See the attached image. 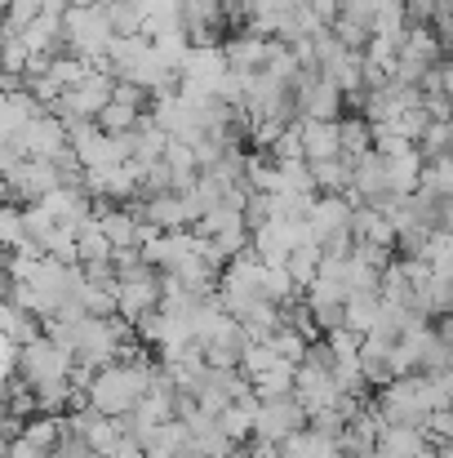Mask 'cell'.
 <instances>
[{
  "instance_id": "6da1fadb",
  "label": "cell",
  "mask_w": 453,
  "mask_h": 458,
  "mask_svg": "<svg viewBox=\"0 0 453 458\" xmlns=\"http://www.w3.org/2000/svg\"><path fill=\"white\" fill-rule=\"evenodd\" d=\"M63 36H67V54L80 58L85 67H89L94 58H103V54H107V40H112V27H107L103 4L67 9V13H63Z\"/></svg>"
},
{
  "instance_id": "7a4b0ae2",
  "label": "cell",
  "mask_w": 453,
  "mask_h": 458,
  "mask_svg": "<svg viewBox=\"0 0 453 458\" xmlns=\"http://www.w3.org/2000/svg\"><path fill=\"white\" fill-rule=\"evenodd\" d=\"M67 365H71V356L67 352H58L54 343H45V338H31L27 347H18L13 352V378L22 383V387H45V383H54V378H67Z\"/></svg>"
},
{
  "instance_id": "3957f363",
  "label": "cell",
  "mask_w": 453,
  "mask_h": 458,
  "mask_svg": "<svg viewBox=\"0 0 453 458\" xmlns=\"http://www.w3.org/2000/svg\"><path fill=\"white\" fill-rule=\"evenodd\" d=\"M306 428V414L294 396H276V401H258L254 410V441H267V445H281L285 437H294Z\"/></svg>"
},
{
  "instance_id": "277c9868",
  "label": "cell",
  "mask_w": 453,
  "mask_h": 458,
  "mask_svg": "<svg viewBox=\"0 0 453 458\" xmlns=\"http://www.w3.org/2000/svg\"><path fill=\"white\" fill-rule=\"evenodd\" d=\"M9 148H13V156H22V160H54V156L67 148V134H63V125L45 112V116L27 121V125L9 139Z\"/></svg>"
},
{
  "instance_id": "5b68a950",
  "label": "cell",
  "mask_w": 453,
  "mask_h": 458,
  "mask_svg": "<svg viewBox=\"0 0 453 458\" xmlns=\"http://www.w3.org/2000/svg\"><path fill=\"white\" fill-rule=\"evenodd\" d=\"M155 303H160V272H138L134 281H121L116 285V316L134 329L147 311H155Z\"/></svg>"
},
{
  "instance_id": "8992f818",
  "label": "cell",
  "mask_w": 453,
  "mask_h": 458,
  "mask_svg": "<svg viewBox=\"0 0 453 458\" xmlns=\"http://www.w3.org/2000/svg\"><path fill=\"white\" fill-rule=\"evenodd\" d=\"M222 63L227 72H240V76H254L267 67V54H272V40L263 36H249V31H236V36H222Z\"/></svg>"
},
{
  "instance_id": "52a82bcc",
  "label": "cell",
  "mask_w": 453,
  "mask_h": 458,
  "mask_svg": "<svg viewBox=\"0 0 453 458\" xmlns=\"http://www.w3.org/2000/svg\"><path fill=\"white\" fill-rule=\"evenodd\" d=\"M347 218H351L347 196H315V200H311V209H306V232H311V241H315V245H324L329 236L347 232Z\"/></svg>"
},
{
  "instance_id": "ba28073f",
  "label": "cell",
  "mask_w": 453,
  "mask_h": 458,
  "mask_svg": "<svg viewBox=\"0 0 453 458\" xmlns=\"http://www.w3.org/2000/svg\"><path fill=\"white\" fill-rule=\"evenodd\" d=\"M130 209H134L138 223H147V227H155V232H187L182 196H138Z\"/></svg>"
},
{
  "instance_id": "9c48e42d",
  "label": "cell",
  "mask_w": 453,
  "mask_h": 458,
  "mask_svg": "<svg viewBox=\"0 0 453 458\" xmlns=\"http://www.w3.org/2000/svg\"><path fill=\"white\" fill-rule=\"evenodd\" d=\"M427 450H432L427 432H418V428H378V437H373L378 458H423Z\"/></svg>"
},
{
  "instance_id": "30bf717a",
  "label": "cell",
  "mask_w": 453,
  "mask_h": 458,
  "mask_svg": "<svg viewBox=\"0 0 453 458\" xmlns=\"http://www.w3.org/2000/svg\"><path fill=\"white\" fill-rule=\"evenodd\" d=\"M298 139H302V160H333L338 156V121H298Z\"/></svg>"
},
{
  "instance_id": "8fae6325",
  "label": "cell",
  "mask_w": 453,
  "mask_h": 458,
  "mask_svg": "<svg viewBox=\"0 0 453 458\" xmlns=\"http://www.w3.org/2000/svg\"><path fill=\"white\" fill-rule=\"evenodd\" d=\"M254 410H258V401H254V392H245V396H236L214 423H218V432L240 450V441H249V432H254Z\"/></svg>"
},
{
  "instance_id": "7c38bea8",
  "label": "cell",
  "mask_w": 453,
  "mask_h": 458,
  "mask_svg": "<svg viewBox=\"0 0 453 458\" xmlns=\"http://www.w3.org/2000/svg\"><path fill=\"white\" fill-rule=\"evenodd\" d=\"M369 148H373V130H369V121L356 116V112H347V116L338 121V160H342V165H356Z\"/></svg>"
},
{
  "instance_id": "4fadbf2b",
  "label": "cell",
  "mask_w": 453,
  "mask_h": 458,
  "mask_svg": "<svg viewBox=\"0 0 453 458\" xmlns=\"http://www.w3.org/2000/svg\"><path fill=\"white\" fill-rule=\"evenodd\" d=\"M98 232L107 236L112 250H138V236H143V223L134 218V209H107L98 218Z\"/></svg>"
},
{
  "instance_id": "5bb4252c",
  "label": "cell",
  "mask_w": 453,
  "mask_h": 458,
  "mask_svg": "<svg viewBox=\"0 0 453 458\" xmlns=\"http://www.w3.org/2000/svg\"><path fill=\"white\" fill-rule=\"evenodd\" d=\"M0 338L18 352V347H27L31 338H40V320L27 316L22 307H13L9 299H0Z\"/></svg>"
},
{
  "instance_id": "9a60e30c",
  "label": "cell",
  "mask_w": 453,
  "mask_h": 458,
  "mask_svg": "<svg viewBox=\"0 0 453 458\" xmlns=\"http://www.w3.org/2000/svg\"><path fill=\"white\" fill-rule=\"evenodd\" d=\"M414 191H423V196H432V200H449L453 196V156H432V160H423L418 187H414Z\"/></svg>"
},
{
  "instance_id": "2e32d148",
  "label": "cell",
  "mask_w": 453,
  "mask_h": 458,
  "mask_svg": "<svg viewBox=\"0 0 453 458\" xmlns=\"http://www.w3.org/2000/svg\"><path fill=\"white\" fill-rule=\"evenodd\" d=\"M418 169H423V156H418V152H405V156L382 160L387 191H391V196H414V187H418Z\"/></svg>"
},
{
  "instance_id": "e0dca14e",
  "label": "cell",
  "mask_w": 453,
  "mask_h": 458,
  "mask_svg": "<svg viewBox=\"0 0 453 458\" xmlns=\"http://www.w3.org/2000/svg\"><path fill=\"white\" fill-rule=\"evenodd\" d=\"M276 450H281V458H338V441L315 437L311 428H302V432H294V437H285Z\"/></svg>"
},
{
  "instance_id": "ac0fdd59",
  "label": "cell",
  "mask_w": 453,
  "mask_h": 458,
  "mask_svg": "<svg viewBox=\"0 0 453 458\" xmlns=\"http://www.w3.org/2000/svg\"><path fill=\"white\" fill-rule=\"evenodd\" d=\"M107 259H112V245H107V236L98 232V218L76 223V267H85V263H107Z\"/></svg>"
},
{
  "instance_id": "d6986e66",
  "label": "cell",
  "mask_w": 453,
  "mask_h": 458,
  "mask_svg": "<svg viewBox=\"0 0 453 458\" xmlns=\"http://www.w3.org/2000/svg\"><path fill=\"white\" fill-rule=\"evenodd\" d=\"M347 329L351 334H369L373 325H378V316H382V299H378V290H369V294H347Z\"/></svg>"
},
{
  "instance_id": "ffe728a7",
  "label": "cell",
  "mask_w": 453,
  "mask_h": 458,
  "mask_svg": "<svg viewBox=\"0 0 453 458\" xmlns=\"http://www.w3.org/2000/svg\"><path fill=\"white\" fill-rule=\"evenodd\" d=\"M306 169H311L315 196H342L347 182H351V165H342L338 156H333V160H315V165H306Z\"/></svg>"
},
{
  "instance_id": "44dd1931",
  "label": "cell",
  "mask_w": 453,
  "mask_h": 458,
  "mask_svg": "<svg viewBox=\"0 0 453 458\" xmlns=\"http://www.w3.org/2000/svg\"><path fill=\"white\" fill-rule=\"evenodd\" d=\"M249 392H254V401H276V396H289V392H294V365L276 360L267 374L249 378Z\"/></svg>"
},
{
  "instance_id": "7402d4cb",
  "label": "cell",
  "mask_w": 453,
  "mask_h": 458,
  "mask_svg": "<svg viewBox=\"0 0 453 458\" xmlns=\"http://www.w3.org/2000/svg\"><path fill=\"white\" fill-rule=\"evenodd\" d=\"M58 437H63V419H49V414H36V419H27V423L18 428V441H27V445L40 450V454H54Z\"/></svg>"
},
{
  "instance_id": "603a6c76",
  "label": "cell",
  "mask_w": 453,
  "mask_h": 458,
  "mask_svg": "<svg viewBox=\"0 0 453 458\" xmlns=\"http://www.w3.org/2000/svg\"><path fill=\"white\" fill-rule=\"evenodd\" d=\"M138 121H143V112L121 107V103H107V107L94 116L98 134H107V139H125V134H134V130H138Z\"/></svg>"
},
{
  "instance_id": "cb8c5ba5",
  "label": "cell",
  "mask_w": 453,
  "mask_h": 458,
  "mask_svg": "<svg viewBox=\"0 0 453 458\" xmlns=\"http://www.w3.org/2000/svg\"><path fill=\"white\" fill-rule=\"evenodd\" d=\"M103 13H107L112 36H143V13L134 0H103Z\"/></svg>"
},
{
  "instance_id": "d4e9b609",
  "label": "cell",
  "mask_w": 453,
  "mask_h": 458,
  "mask_svg": "<svg viewBox=\"0 0 453 458\" xmlns=\"http://www.w3.org/2000/svg\"><path fill=\"white\" fill-rule=\"evenodd\" d=\"M85 76H89V67H85L80 58H71V54H63V58H49V67H45V81H49L58 94L76 89Z\"/></svg>"
},
{
  "instance_id": "484cf974",
  "label": "cell",
  "mask_w": 453,
  "mask_h": 458,
  "mask_svg": "<svg viewBox=\"0 0 453 458\" xmlns=\"http://www.w3.org/2000/svg\"><path fill=\"white\" fill-rule=\"evenodd\" d=\"M315 263H320V245H302V250H294V254L285 259V272H289V281H294L298 290H306V285L315 281Z\"/></svg>"
},
{
  "instance_id": "4316f807",
  "label": "cell",
  "mask_w": 453,
  "mask_h": 458,
  "mask_svg": "<svg viewBox=\"0 0 453 458\" xmlns=\"http://www.w3.org/2000/svg\"><path fill=\"white\" fill-rule=\"evenodd\" d=\"M320 343H324L329 356L342 360V365H356V356H360V334H351V329H329Z\"/></svg>"
},
{
  "instance_id": "83f0119b",
  "label": "cell",
  "mask_w": 453,
  "mask_h": 458,
  "mask_svg": "<svg viewBox=\"0 0 453 458\" xmlns=\"http://www.w3.org/2000/svg\"><path fill=\"white\" fill-rule=\"evenodd\" d=\"M27 236H22V209L18 205H0V250H18Z\"/></svg>"
},
{
  "instance_id": "f1b7e54d",
  "label": "cell",
  "mask_w": 453,
  "mask_h": 458,
  "mask_svg": "<svg viewBox=\"0 0 453 458\" xmlns=\"http://www.w3.org/2000/svg\"><path fill=\"white\" fill-rule=\"evenodd\" d=\"M267 343H272V352H276L285 365H298L302 352H306V338H302V334H294V329H276Z\"/></svg>"
},
{
  "instance_id": "f546056e",
  "label": "cell",
  "mask_w": 453,
  "mask_h": 458,
  "mask_svg": "<svg viewBox=\"0 0 453 458\" xmlns=\"http://www.w3.org/2000/svg\"><path fill=\"white\" fill-rule=\"evenodd\" d=\"M240 223L254 232V227H263V223H272V196H263V191H249V200H245V209H240Z\"/></svg>"
},
{
  "instance_id": "4dcf8cb0",
  "label": "cell",
  "mask_w": 453,
  "mask_h": 458,
  "mask_svg": "<svg viewBox=\"0 0 453 458\" xmlns=\"http://www.w3.org/2000/svg\"><path fill=\"white\" fill-rule=\"evenodd\" d=\"M112 103H121V107H134V112H143V116H147V107H151L147 89H138L134 81H116V85H112Z\"/></svg>"
},
{
  "instance_id": "1f68e13d",
  "label": "cell",
  "mask_w": 453,
  "mask_h": 458,
  "mask_svg": "<svg viewBox=\"0 0 453 458\" xmlns=\"http://www.w3.org/2000/svg\"><path fill=\"white\" fill-rule=\"evenodd\" d=\"M449 85H453L449 63H436L432 72H423V81H418V94H440V98H449Z\"/></svg>"
},
{
  "instance_id": "d6a6232c",
  "label": "cell",
  "mask_w": 453,
  "mask_h": 458,
  "mask_svg": "<svg viewBox=\"0 0 453 458\" xmlns=\"http://www.w3.org/2000/svg\"><path fill=\"white\" fill-rule=\"evenodd\" d=\"M36 13H40V0H9V4H4V22L18 27V31H22Z\"/></svg>"
},
{
  "instance_id": "836d02e7",
  "label": "cell",
  "mask_w": 453,
  "mask_h": 458,
  "mask_svg": "<svg viewBox=\"0 0 453 458\" xmlns=\"http://www.w3.org/2000/svg\"><path fill=\"white\" fill-rule=\"evenodd\" d=\"M103 458H143V445H138V437H116Z\"/></svg>"
},
{
  "instance_id": "e575fe53",
  "label": "cell",
  "mask_w": 453,
  "mask_h": 458,
  "mask_svg": "<svg viewBox=\"0 0 453 458\" xmlns=\"http://www.w3.org/2000/svg\"><path fill=\"white\" fill-rule=\"evenodd\" d=\"M67 9H71L67 0H40V13H49V18H63Z\"/></svg>"
},
{
  "instance_id": "d590c367",
  "label": "cell",
  "mask_w": 453,
  "mask_h": 458,
  "mask_svg": "<svg viewBox=\"0 0 453 458\" xmlns=\"http://www.w3.org/2000/svg\"><path fill=\"white\" fill-rule=\"evenodd\" d=\"M13 160H18V156H13V148H9V143H0V178L9 174V165H13Z\"/></svg>"
},
{
  "instance_id": "8d00e7d4",
  "label": "cell",
  "mask_w": 453,
  "mask_h": 458,
  "mask_svg": "<svg viewBox=\"0 0 453 458\" xmlns=\"http://www.w3.org/2000/svg\"><path fill=\"white\" fill-rule=\"evenodd\" d=\"M71 9H89V4H103V0H67Z\"/></svg>"
},
{
  "instance_id": "74e56055",
  "label": "cell",
  "mask_w": 453,
  "mask_h": 458,
  "mask_svg": "<svg viewBox=\"0 0 453 458\" xmlns=\"http://www.w3.org/2000/svg\"><path fill=\"white\" fill-rule=\"evenodd\" d=\"M0 205H4V178H0Z\"/></svg>"
},
{
  "instance_id": "f35d334b",
  "label": "cell",
  "mask_w": 453,
  "mask_h": 458,
  "mask_svg": "<svg viewBox=\"0 0 453 458\" xmlns=\"http://www.w3.org/2000/svg\"><path fill=\"white\" fill-rule=\"evenodd\" d=\"M365 458H378V454H365Z\"/></svg>"
}]
</instances>
